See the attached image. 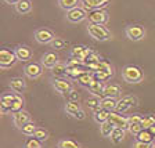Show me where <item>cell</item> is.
<instances>
[{"mask_svg": "<svg viewBox=\"0 0 155 148\" xmlns=\"http://www.w3.org/2000/svg\"><path fill=\"white\" fill-rule=\"evenodd\" d=\"M150 130H151V133H152V134H154V136H155V125H154V126H152V127H151V129H150Z\"/></svg>", "mask_w": 155, "mask_h": 148, "instance_id": "cell-46", "label": "cell"}, {"mask_svg": "<svg viewBox=\"0 0 155 148\" xmlns=\"http://www.w3.org/2000/svg\"><path fill=\"white\" fill-rule=\"evenodd\" d=\"M53 87L58 91L60 94H69L71 91H74V86L67 79H55L53 82Z\"/></svg>", "mask_w": 155, "mask_h": 148, "instance_id": "cell-12", "label": "cell"}, {"mask_svg": "<svg viewBox=\"0 0 155 148\" xmlns=\"http://www.w3.org/2000/svg\"><path fill=\"white\" fill-rule=\"evenodd\" d=\"M33 139L39 140V141H45V140H47L48 139L47 130H45V129H36L35 134H33Z\"/></svg>", "mask_w": 155, "mask_h": 148, "instance_id": "cell-38", "label": "cell"}, {"mask_svg": "<svg viewBox=\"0 0 155 148\" xmlns=\"http://www.w3.org/2000/svg\"><path fill=\"white\" fill-rule=\"evenodd\" d=\"M122 77L123 81L127 82L130 84H136L144 79V74H143L141 68L136 67V65H126L122 69Z\"/></svg>", "mask_w": 155, "mask_h": 148, "instance_id": "cell-1", "label": "cell"}, {"mask_svg": "<svg viewBox=\"0 0 155 148\" xmlns=\"http://www.w3.org/2000/svg\"><path fill=\"white\" fill-rule=\"evenodd\" d=\"M81 3L83 8L93 11V10H104L111 3V0H81Z\"/></svg>", "mask_w": 155, "mask_h": 148, "instance_id": "cell-9", "label": "cell"}, {"mask_svg": "<svg viewBox=\"0 0 155 148\" xmlns=\"http://www.w3.org/2000/svg\"><path fill=\"white\" fill-rule=\"evenodd\" d=\"M67 69H68L67 64H61V62H58V64L53 68V74H54L55 76H64V75H67Z\"/></svg>", "mask_w": 155, "mask_h": 148, "instance_id": "cell-33", "label": "cell"}, {"mask_svg": "<svg viewBox=\"0 0 155 148\" xmlns=\"http://www.w3.org/2000/svg\"><path fill=\"white\" fill-rule=\"evenodd\" d=\"M100 103H101V98H100V97L91 96L90 98H87V105H89V108H91L93 111H96V110H98V108H101Z\"/></svg>", "mask_w": 155, "mask_h": 148, "instance_id": "cell-32", "label": "cell"}, {"mask_svg": "<svg viewBox=\"0 0 155 148\" xmlns=\"http://www.w3.org/2000/svg\"><path fill=\"white\" fill-rule=\"evenodd\" d=\"M25 148H42V144H40V141L36 139H31L26 141L25 144Z\"/></svg>", "mask_w": 155, "mask_h": 148, "instance_id": "cell-43", "label": "cell"}, {"mask_svg": "<svg viewBox=\"0 0 155 148\" xmlns=\"http://www.w3.org/2000/svg\"><path fill=\"white\" fill-rule=\"evenodd\" d=\"M17 61V55L14 51L8 50V48H2L0 50V68L6 69V68L13 67Z\"/></svg>", "mask_w": 155, "mask_h": 148, "instance_id": "cell-4", "label": "cell"}, {"mask_svg": "<svg viewBox=\"0 0 155 148\" xmlns=\"http://www.w3.org/2000/svg\"><path fill=\"white\" fill-rule=\"evenodd\" d=\"M154 145H155V139H154Z\"/></svg>", "mask_w": 155, "mask_h": 148, "instance_id": "cell-47", "label": "cell"}, {"mask_svg": "<svg viewBox=\"0 0 155 148\" xmlns=\"http://www.w3.org/2000/svg\"><path fill=\"white\" fill-rule=\"evenodd\" d=\"M100 105H101V108H104V110L110 111V112H114V111H116L118 100H116L115 97H103Z\"/></svg>", "mask_w": 155, "mask_h": 148, "instance_id": "cell-17", "label": "cell"}, {"mask_svg": "<svg viewBox=\"0 0 155 148\" xmlns=\"http://www.w3.org/2000/svg\"><path fill=\"white\" fill-rule=\"evenodd\" d=\"M125 133H126V130L119 129V127H115V130L112 132V134H111V137H110L111 141H112L114 144H119V143L125 139Z\"/></svg>", "mask_w": 155, "mask_h": 148, "instance_id": "cell-28", "label": "cell"}, {"mask_svg": "<svg viewBox=\"0 0 155 148\" xmlns=\"http://www.w3.org/2000/svg\"><path fill=\"white\" fill-rule=\"evenodd\" d=\"M10 87H11V90H13L14 93L21 94L25 91L26 84H25V82H24V79H21V77H14V79L10 81Z\"/></svg>", "mask_w": 155, "mask_h": 148, "instance_id": "cell-18", "label": "cell"}, {"mask_svg": "<svg viewBox=\"0 0 155 148\" xmlns=\"http://www.w3.org/2000/svg\"><path fill=\"white\" fill-rule=\"evenodd\" d=\"M110 122H112L114 126H115V127H119V129H123V130H129L130 129L129 119L125 118V116H122L118 112H111L110 113Z\"/></svg>", "mask_w": 155, "mask_h": 148, "instance_id": "cell-10", "label": "cell"}, {"mask_svg": "<svg viewBox=\"0 0 155 148\" xmlns=\"http://www.w3.org/2000/svg\"><path fill=\"white\" fill-rule=\"evenodd\" d=\"M87 32L96 40H100V42H107L112 38L111 32L105 28V25H98V24H89L87 26Z\"/></svg>", "mask_w": 155, "mask_h": 148, "instance_id": "cell-2", "label": "cell"}, {"mask_svg": "<svg viewBox=\"0 0 155 148\" xmlns=\"http://www.w3.org/2000/svg\"><path fill=\"white\" fill-rule=\"evenodd\" d=\"M144 130V127H143L140 123H137V125H130V129H129V132L132 133V134H134V136H139L140 133Z\"/></svg>", "mask_w": 155, "mask_h": 148, "instance_id": "cell-41", "label": "cell"}, {"mask_svg": "<svg viewBox=\"0 0 155 148\" xmlns=\"http://www.w3.org/2000/svg\"><path fill=\"white\" fill-rule=\"evenodd\" d=\"M14 53H15L18 61H29L32 58V50L28 46H18L14 50Z\"/></svg>", "mask_w": 155, "mask_h": 148, "instance_id": "cell-16", "label": "cell"}, {"mask_svg": "<svg viewBox=\"0 0 155 148\" xmlns=\"http://www.w3.org/2000/svg\"><path fill=\"white\" fill-rule=\"evenodd\" d=\"M13 122L18 129H21L24 125L31 122V115H29V112H26V111L22 110V111H19V112L13 113Z\"/></svg>", "mask_w": 155, "mask_h": 148, "instance_id": "cell-14", "label": "cell"}, {"mask_svg": "<svg viewBox=\"0 0 155 148\" xmlns=\"http://www.w3.org/2000/svg\"><path fill=\"white\" fill-rule=\"evenodd\" d=\"M58 4L65 11H71L74 8H78L79 4H82V3H81V0H58Z\"/></svg>", "mask_w": 155, "mask_h": 148, "instance_id": "cell-25", "label": "cell"}, {"mask_svg": "<svg viewBox=\"0 0 155 148\" xmlns=\"http://www.w3.org/2000/svg\"><path fill=\"white\" fill-rule=\"evenodd\" d=\"M82 110L81 104L78 103V101H68L67 104H65V112L68 113V115H71L72 118H75V115H76L79 111Z\"/></svg>", "mask_w": 155, "mask_h": 148, "instance_id": "cell-24", "label": "cell"}, {"mask_svg": "<svg viewBox=\"0 0 155 148\" xmlns=\"http://www.w3.org/2000/svg\"><path fill=\"white\" fill-rule=\"evenodd\" d=\"M36 125L33 122H28L26 125H24L22 127H21V132H22V134H25V136H33L35 134V132H36Z\"/></svg>", "mask_w": 155, "mask_h": 148, "instance_id": "cell-31", "label": "cell"}, {"mask_svg": "<svg viewBox=\"0 0 155 148\" xmlns=\"http://www.w3.org/2000/svg\"><path fill=\"white\" fill-rule=\"evenodd\" d=\"M24 72L29 79H38V77L42 76L43 74V65L36 64V62H31L24 68Z\"/></svg>", "mask_w": 155, "mask_h": 148, "instance_id": "cell-11", "label": "cell"}, {"mask_svg": "<svg viewBox=\"0 0 155 148\" xmlns=\"http://www.w3.org/2000/svg\"><path fill=\"white\" fill-rule=\"evenodd\" d=\"M58 148H81V144L74 140H61L58 143Z\"/></svg>", "mask_w": 155, "mask_h": 148, "instance_id": "cell-35", "label": "cell"}, {"mask_svg": "<svg viewBox=\"0 0 155 148\" xmlns=\"http://www.w3.org/2000/svg\"><path fill=\"white\" fill-rule=\"evenodd\" d=\"M18 96L19 94H17V93H3L2 97H0V104H3V105H6L7 108H10V105L17 100V97Z\"/></svg>", "mask_w": 155, "mask_h": 148, "instance_id": "cell-26", "label": "cell"}, {"mask_svg": "<svg viewBox=\"0 0 155 148\" xmlns=\"http://www.w3.org/2000/svg\"><path fill=\"white\" fill-rule=\"evenodd\" d=\"M40 62H42V65L45 68L53 69V68L58 64V55L55 54V53H53V51H48V53H46V54H43L42 61Z\"/></svg>", "mask_w": 155, "mask_h": 148, "instance_id": "cell-15", "label": "cell"}, {"mask_svg": "<svg viewBox=\"0 0 155 148\" xmlns=\"http://www.w3.org/2000/svg\"><path fill=\"white\" fill-rule=\"evenodd\" d=\"M104 83L103 82H98V81H94L93 83L90 84V86L87 87L89 89V93L91 94V96H96V97H100V98H103V93H104Z\"/></svg>", "mask_w": 155, "mask_h": 148, "instance_id": "cell-19", "label": "cell"}, {"mask_svg": "<svg viewBox=\"0 0 155 148\" xmlns=\"http://www.w3.org/2000/svg\"><path fill=\"white\" fill-rule=\"evenodd\" d=\"M4 2H6L7 4H14V6H15V4L18 3L19 0H4Z\"/></svg>", "mask_w": 155, "mask_h": 148, "instance_id": "cell-45", "label": "cell"}, {"mask_svg": "<svg viewBox=\"0 0 155 148\" xmlns=\"http://www.w3.org/2000/svg\"><path fill=\"white\" fill-rule=\"evenodd\" d=\"M127 119H129V123H130V125H137V123H140V125H141V122H143V116H141V115H139V113H136V115L127 116Z\"/></svg>", "mask_w": 155, "mask_h": 148, "instance_id": "cell-42", "label": "cell"}, {"mask_svg": "<svg viewBox=\"0 0 155 148\" xmlns=\"http://www.w3.org/2000/svg\"><path fill=\"white\" fill-rule=\"evenodd\" d=\"M154 143H143V141H136L132 148H154Z\"/></svg>", "mask_w": 155, "mask_h": 148, "instance_id": "cell-44", "label": "cell"}, {"mask_svg": "<svg viewBox=\"0 0 155 148\" xmlns=\"http://www.w3.org/2000/svg\"><path fill=\"white\" fill-rule=\"evenodd\" d=\"M91 50L86 46H74L71 48V58H79V60H86L91 54Z\"/></svg>", "mask_w": 155, "mask_h": 148, "instance_id": "cell-13", "label": "cell"}, {"mask_svg": "<svg viewBox=\"0 0 155 148\" xmlns=\"http://www.w3.org/2000/svg\"><path fill=\"white\" fill-rule=\"evenodd\" d=\"M110 111H107V110H104V108H98V110H96V111H93V118H94V120H96L97 123H104V122H107V120H110Z\"/></svg>", "mask_w": 155, "mask_h": 148, "instance_id": "cell-20", "label": "cell"}, {"mask_svg": "<svg viewBox=\"0 0 155 148\" xmlns=\"http://www.w3.org/2000/svg\"><path fill=\"white\" fill-rule=\"evenodd\" d=\"M50 44H51V47L55 48V50H62V48L67 47V42H65L64 39H61V38H55Z\"/></svg>", "mask_w": 155, "mask_h": 148, "instance_id": "cell-37", "label": "cell"}, {"mask_svg": "<svg viewBox=\"0 0 155 148\" xmlns=\"http://www.w3.org/2000/svg\"><path fill=\"white\" fill-rule=\"evenodd\" d=\"M155 136L151 133L150 129H144L139 136H137V141H143V143H154Z\"/></svg>", "mask_w": 155, "mask_h": 148, "instance_id": "cell-29", "label": "cell"}, {"mask_svg": "<svg viewBox=\"0 0 155 148\" xmlns=\"http://www.w3.org/2000/svg\"><path fill=\"white\" fill-rule=\"evenodd\" d=\"M120 93H122V89H120L119 84H107L104 87L103 97H115L116 98Z\"/></svg>", "mask_w": 155, "mask_h": 148, "instance_id": "cell-21", "label": "cell"}, {"mask_svg": "<svg viewBox=\"0 0 155 148\" xmlns=\"http://www.w3.org/2000/svg\"><path fill=\"white\" fill-rule=\"evenodd\" d=\"M67 67H68V65H67ZM83 72H84V71H82L81 68H71V67H68V69H67V76L71 77V79H78V77L81 76Z\"/></svg>", "mask_w": 155, "mask_h": 148, "instance_id": "cell-34", "label": "cell"}, {"mask_svg": "<svg viewBox=\"0 0 155 148\" xmlns=\"http://www.w3.org/2000/svg\"><path fill=\"white\" fill-rule=\"evenodd\" d=\"M67 65L71 68H82L84 65V61L83 60H79V58H71V60L67 62Z\"/></svg>", "mask_w": 155, "mask_h": 148, "instance_id": "cell-40", "label": "cell"}, {"mask_svg": "<svg viewBox=\"0 0 155 148\" xmlns=\"http://www.w3.org/2000/svg\"><path fill=\"white\" fill-rule=\"evenodd\" d=\"M10 112H13V113H15V112H19V111H22L24 110V100L21 98V96H18L17 97V100L14 101L11 105H10Z\"/></svg>", "mask_w": 155, "mask_h": 148, "instance_id": "cell-30", "label": "cell"}, {"mask_svg": "<svg viewBox=\"0 0 155 148\" xmlns=\"http://www.w3.org/2000/svg\"><path fill=\"white\" fill-rule=\"evenodd\" d=\"M76 81H78V83L81 84V86L89 87V86H90V84L94 82V76H93V74H89V72L84 71L83 74L81 75V76L78 77Z\"/></svg>", "mask_w": 155, "mask_h": 148, "instance_id": "cell-27", "label": "cell"}, {"mask_svg": "<svg viewBox=\"0 0 155 148\" xmlns=\"http://www.w3.org/2000/svg\"><path fill=\"white\" fill-rule=\"evenodd\" d=\"M87 10L83 8V7H78V8H74L71 11H67V19L72 24H79L84 19H87Z\"/></svg>", "mask_w": 155, "mask_h": 148, "instance_id": "cell-6", "label": "cell"}, {"mask_svg": "<svg viewBox=\"0 0 155 148\" xmlns=\"http://www.w3.org/2000/svg\"><path fill=\"white\" fill-rule=\"evenodd\" d=\"M126 38L133 42H140L145 36V29L141 25H129L125 28Z\"/></svg>", "mask_w": 155, "mask_h": 148, "instance_id": "cell-3", "label": "cell"}, {"mask_svg": "<svg viewBox=\"0 0 155 148\" xmlns=\"http://www.w3.org/2000/svg\"><path fill=\"white\" fill-rule=\"evenodd\" d=\"M54 39H55V35L53 33V31H50L47 28H40L35 32V40L38 43H40V44H48Z\"/></svg>", "mask_w": 155, "mask_h": 148, "instance_id": "cell-7", "label": "cell"}, {"mask_svg": "<svg viewBox=\"0 0 155 148\" xmlns=\"http://www.w3.org/2000/svg\"><path fill=\"white\" fill-rule=\"evenodd\" d=\"M114 130H115V126H114V123L110 122V120H107V122L100 125V134L103 136V137H105V139H110Z\"/></svg>", "mask_w": 155, "mask_h": 148, "instance_id": "cell-23", "label": "cell"}, {"mask_svg": "<svg viewBox=\"0 0 155 148\" xmlns=\"http://www.w3.org/2000/svg\"><path fill=\"white\" fill-rule=\"evenodd\" d=\"M137 103H139V100H137V97H134V96L122 97V98L118 101V105H116V112H118V113L126 112V111L130 110L132 107L137 105Z\"/></svg>", "mask_w": 155, "mask_h": 148, "instance_id": "cell-8", "label": "cell"}, {"mask_svg": "<svg viewBox=\"0 0 155 148\" xmlns=\"http://www.w3.org/2000/svg\"><path fill=\"white\" fill-rule=\"evenodd\" d=\"M154 125H155V116L148 115V116H144V118H143L141 126L144 127V129H151Z\"/></svg>", "mask_w": 155, "mask_h": 148, "instance_id": "cell-36", "label": "cell"}, {"mask_svg": "<svg viewBox=\"0 0 155 148\" xmlns=\"http://www.w3.org/2000/svg\"><path fill=\"white\" fill-rule=\"evenodd\" d=\"M87 19L90 21V24H98V25H105L110 21V15L105 10H93L89 11Z\"/></svg>", "mask_w": 155, "mask_h": 148, "instance_id": "cell-5", "label": "cell"}, {"mask_svg": "<svg viewBox=\"0 0 155 148\" xmlns=\"http://www.w3.org/2000/svg\"><path fill=\"white\" fill-rule=\"evenodd\" d=\"M98 61H101V58L98 57V54H96V53H91L89 57L84 60V65H87V67H90V65H93V64H96V62H98Z\"/></svg>", "mask_w": 155, "mask_h": 148, "instance_id": "cell-39", "label": "cell"}, {"mask_svg": "<svg viewBox=\"0 0 155 148\" xmlns=\"http://www.w3.org/2000/svg\"><path fill=\"white\" fill-rule=\"evenodd\" d=\"M32 10V2L31 0H19L15 4V11L18 14H28Z\"/></svg>", "mask_w": 155, "mask_h": 148, "instance_id": "cell-22", "label": "cell"}]
</instances>
